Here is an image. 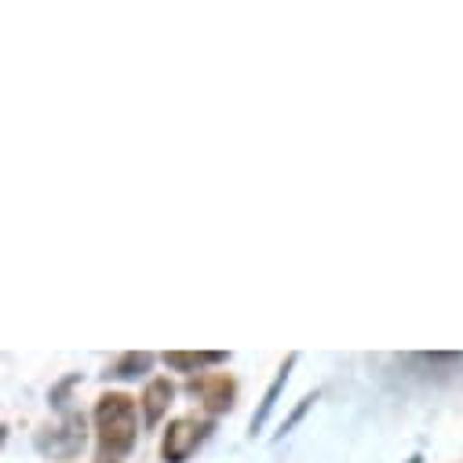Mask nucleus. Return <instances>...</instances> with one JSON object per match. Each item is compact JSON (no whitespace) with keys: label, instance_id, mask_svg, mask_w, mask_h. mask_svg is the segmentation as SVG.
<instances>
[{"label":"nucleus","instance_id":"f257e3e1","mask_svg":"<svg viewBox=\"0 0 463 463\" xmlns=\"http://www.w3.org/2000/svg\"><path fill=\"white\" fill-rule=\"evenodd\" d=\"M95 430H99V449L102 456L121 459L136 449V434H139V420H136V398L109 391L99 398L95 405Z\"/></svg>","mask_w":463,"mask_h":463},{"label":"nucleus","instance_id":"f03ea898","mask_svg":"<svg viewBox=\"0 0 463 463\" xmlns=\"http://www.w3.org/2000/svg\"><path fill=\"white\" fill-rule=\"evenodd\" d=\"M208 430H212V423H197V420H190V416L172 420L168 430H165V441H161L165 463H186L190 452L208 438Z\"/></svg>","mask_w":463,"mask_h":463},{"label":"nucleus","instance_id":"7ed1b4c3","mask_svg":"<svg viewBox=\"0 0 463 463\" xmlns=\"http://www.w3.org/2000/svg\"><path fill=\"white\" fill-rule=\"evenodd\" d=\"M194 398H201L204 402V409L208 412H230L234 409V398H238V383L230 380L226 373H212V376H197V380H190V387H186Z\"/></svg>","mask_w":463,"mask_h":463},{"label":"nucleus","instance_id":"20e7f679","mask_svg":"<svg viewBox=\"0 0 463 463\" xmlns=\"http://www.w3.org/2000/svg\"><path fill=\"white\" fill-rule=\"evenodd\" d=\"M37 449L52 459H70L84 449V420L80 416H70L66 427H55V430H41L37 434Z\"/></svg>","mask_w":463,"mask_h":463},{"label":"nucleus","instance_id":"39448f33","mask_svg":"<svg viewBox=\"0 0 463 463\" xmlns=\"http://www.w3.org/2000/svg\"><path fill=\"white\" fill-rule=\"evenodd\" d=\"M172 398H175V387H172L168 380H150V383H146V391H143V398H139L143 416H146V427H157V423L165 420Z\"/></svg>","mask_w":463,"mask_h":463},{"label":"nucleus","instance_id":"423d86ee","mask_svg":"<svg viewBox=\"0 0 463 463\" xmlns=\"http://www.w3.org/2000/svg\"><path fill=\"white\" fill-rule=\"evenodd\" d=\"M299 358L296 354H288L285 358V365H281V373L274 376V383L267 387V394H263V402H260V409H256V416H252V423H249V434L256 438L260 430H263V423L270 420V412H274V405H278V398H281V391H285V383H288V373H292V365H296Z\"/></svg>","mask_w":463,"mask_h":463},{"label":"nucleus","instance_id":"0eeeda50","mask_svg":"<svg viewBox=\"0 0 463 463\" xmlns=\"http://www.w3.org/2000/svg\"><path fill=\"white\" fill-rule=\"evenodd\" d=\"M219 362H226L222 351H168L165 354V365L175 369V373H197V369L219 365Z\"/></svg>","mask_w":463,"mask_h":463},{"label":"nucleus","instance_id":"6e6552de","mask_svg":"<svg viewBox=\"0 0 463 463\" xmlns=\"http://www.w3.org/2000/svg\"><path fill=\"white\" fill-rule=\"evenodd\" d=\"M150 369H154V354L132 351V354H121L118 362H113L106 376H113V380H136V376H146Z\"/></svg>","mask_w":463,"mask_h":463},{"label":"nucleus","instance_id":"1a4fd4ad","mask_svg":"<svg viewBox=\"0 0 463 463\" xmlns=\"http://www.w3.org/2000/svg\"><path fill=\"white\" fill-rule=\"evenodd\" d=\"M314 398H317V394H307V398H303V402H299V405L292 409V416H288V420L281 423V434H288V430H292V427H296V423H299V420L307 416V409L314 405Z\"/></svg>","mask_w":463,"mask_h":463},{"label":"nucleus","instance_id":"9d476101","mask_svg":"<svg viewBox=\"0 0 463 463\" xmlns=\"http://www.w3.org/2000/svg\"><path fill=\"white\" fill-rule=\"evenodd\" d=\"M77 380H80V376H66V380H62V383L52 391V405L66 409V394H70V387H77Z\"/></svg>","mask_w":463,"mask_h":463},{"label":"nucleus","instance_id":"9b49d317","mask_svg":"<svg viewBox=\"0 0 463 463\" xmlns=\"http://www.w3.org/2000/svg\"><path fill=\"white\" fill-rule=\"evenodd\" d=\"M95 463H121V459H113V456H99Z\"/></svg>","mask_w":463,"mask_h":463},{"label":"nucleus","instance_id":"f8f14e48","mask_svg":"<svg viewBox=\"0 0 463 463\" xmlns=\"http://www.w3.org/2000/svg\"><path fill=\"white\" fill-rule=\"evenodd\" d=\"M412 463H420V456H412Z\"/></svg>","mask_w":463,"mask_h":463}]
</instances>
